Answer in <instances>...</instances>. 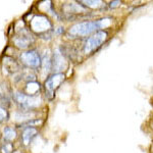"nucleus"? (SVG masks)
Listing matches in <instances>:
<instances>
[{"label":"nucleus","instance_id":"6","mask_svg":"<svg viewBox=\"0 0 153 153\" xmlns=\"http://www.w3.org/2000/svg\"><path fill=\"white\" fill-rule=\"evenodd\" d=\"M21 60L26 66L30 68H36L41 65L42 59L36 50H28L21 54Z\"/></svg>","mask_w":153,"mask_h":153},{"label":"nucleus","instance_id":"17","mask_svg":"<svg viewBox=\"0 0 153 153\" xmlns=\"http://www.w3.org/2000/svg\"><path fill=\"white\" fill-rule=\"evenodd\" d=\"M120 4V1H112V2H110L109 6L111 7V8H114V7L118 6Z\"/></svg>","mask_w":153,"mask_h":153},{"label":"nucleus","instance_id":"5","mask_svg":"<svg viewBox=\"0 0 153 153\" xmlns=\"http://www.w3.org/2000/svg\"><path fill=\"white\" fill-rule=\"evenodd\" d=\"M30 25H31V29L34 32L39 34L45 33V32L49 31L51 29V27H52L50 21L47 19V16H42V14H38V16H34Z\"/></svg>","mask_w":153,"mask_h":153},{"label":"nucleus","instance_id":"1","mask_svg":"<svg viewBox=\"0 0 153 153\" xmlns=\"http://www.w3.org/2000/svg\"><path fill=\"white\" fill-rule=\"evenodd\" d=\"M98 29L101 28V23L99 21H94V22H82V23L76 24L74 26H71L70 30L68 32V35L71 38H76V37H85L88 36L90 34H92L93 32H95Z\"/></svg>","mask_w":153,"mask_h":153},{"label":"nucleus","instance_id":"7","mask_svg":"<svg viewBox=\"0 0 153 153\" xmlns=\"http://www.w3.org/2000/svg\"><path fill=\"white\" fill-rule=\"evenodd\" d=\"M14 44L18 46L19 48H27L31 45L33 42V38L30 35V33L27 30L22 29L21 31L18 32L16 38H14Z\"/></svg>","mask_w":153,"mask_h":153},{"label":"nucleus","instance_id":"2","mask_svg":"<svg viewBox=\"0 0 153 153\" xmlns=\"http://www.w3.org/2000/svg\"><path fill=\"white\" fill-rule=\"evenodd\" d=\"M107 32L105 31H98L96 32L94 35L89 37L84 45V51L86 54H91L94 52L96 49H98L105 42L107 39Z\"/></svg>","mask_w":153,"mask_h":153},{"label":"nucleus","instance_id":"9","mask_svg":"<svg viewBox=\"0 0 153 153\" xmlns=\"http://www.w3.org/2000/svg\"><path fill=\"white\" fill-rule=\"evenodd\" d=\"M37 133H38V131H37L36 128L27 127L22 133V141H23L25 145H29L32 140L36 137Z\"/></svg>","mask_w":153,"mask_h":153},{"label":"nucleus","instance_id":"10","mask_svg":"<svg viewBox=\"0 0 153 153\" xmlns=\"http://www.w3.org/2000/svg\"><path fill=\"white\" fill-rule=\"evenodd\" d=\"M39 91H40V85L35 81H30L25 88V93L30 96H36Z\"/></svg>","mask_w":153,"mask_h":153},{"label":"nucleus","instance_id":"3","mask_svg":"<svg viewBox=\"0 0 153 153\" xmlns=\"http://www.w3.org/2000/svg\"><path fill=\"white\" fill-rule=\"evenodd\" d=\"M65 81V75L62 73H56L54 75L50 76L47 80L45 81L44 87H45L46 96L49 99H53L55 91L57 90L60 84Z\"/></svg>","mask_w":153,"mask_h":153},{"label":"nucleus","instance_id":"11","mask_svg":"<svg viewBox=\"0 0 153 153\" xmlns=\"http://www.w3.org/2000/svg\"><path fill=\"white\" fill-rule=\"evenodd\" d=\"M16 137V132L13 128L11 127H6L3 130V138L6 142H11L12 140H14Z\"/></svg>","mask_w":153,"mask_h":153},{"label":"nucleus","instance_id":"8","mask_svg":"<svg viewBox=\"0 0 153 153\" xmlns=\"http://www.w3.org/2000/svg\"><path fill=\"white\" fill-rule=\"evenodd\" d=\"M52 61H53L52 65H53L54 70L56 71H58V73H60L61 71L66 68V60H65V56H63V54L59 50H56L55 52H54V57Z\"/></svg>","mask_w":153,"mask_h":153},{"label":"nucleus","instance_id":"14","mask_svg":"<svg viewBox=\"0 0 153 153\" xmlns=\"http://www.w3.org/2000/svg\"><path fill=\"white\" fill-rule=\"evenodd\" d=\"M13 151V145L11 142H4L1 146V152L2 153H12Z\"/></svg>","mask_w":153,"mask_h":153},{"label":"nucleus","instance_id":"15","mask_svg":"<svg viewBox=\"0 0 153 153\" xmlns=\"http://www.w3.org/2000/svg\"><path fill=\"white\" fill-rule=\"evenodd\" d=\"M81 3H85L87 6H89V7H93V8H95V7H99V6H101L102 2L99 1V0H93V1L89 0V1H81Z\"/></svg>","mask_w":153,"mask_h":153},{"label":"nucleus","instance_id":"16","mask_svg":"<svg viewBox=\"0 0 153 153\" xmlns=\"http://www.w3.org/2000/svg\"><path fill=\"white\" fill-rule=\"evenodd\" d=\"M8 120V112L4 107L0 106V123H3Z\"/></svg>","mask_w":153,"mask_h":153},{"label":"nucleus","instance_id":"12","mask_svg":"<svg viewBox=\"0 0 153 153\" xmlns=\"http://www.w3.org/2000/svg\"><path fill=\"white\" fill-rule=\"evenodd\" d=\"M4 65H5L6 70L9 73H14L19 70V65L14 59H12L10 57H6V61H4Z\"/></svg>","mask_w":153,"mask_h":153},{"label":"nucleus","instance_id":"13","mask_svg":"<svg viewBox=\"0 0 153 153\" xmlns=\"http://www.w3.org/2000/svg\"><path fill=\"white\" fill-rule=\"evenodd\" d=\"M41 65L42 68H43V70L45 71H50L51 68V65H52V62H51V58L50 56L48 55V54H44L43 58H42V62H41Z\"/></svg>","mask_w":153,"mask_h":153},{"label":"nucleus","instance_id":"4","mask_svg":"<svg viewBox=\"0 0 153 153\" xmlns=\"http://www.w3.org/2000/svg\"><path fill=\"white\" fill-rule=\"evenodd\" d=\"M14 99H16V103L24 109H33L40 105L41 102L40 97L38 96H30L22 92H16L14 94Z\"/></svg>","mask_w":153,"mask_h":153}]
</instances>
